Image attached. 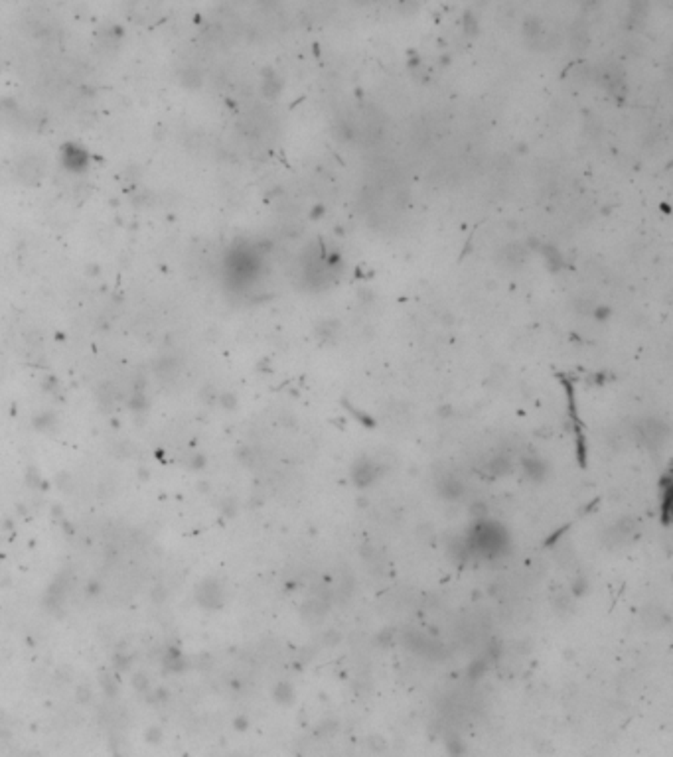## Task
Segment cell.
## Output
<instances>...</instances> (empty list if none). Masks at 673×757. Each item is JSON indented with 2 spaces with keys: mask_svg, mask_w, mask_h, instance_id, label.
I'll return each mask as SVG.
<instances>
[{
  "mask_svg": "<svg viewBox=\"0 0 673 757\" xmlns=\"http://www.w3.org/2000/svg\"><path fill=\"white\" fill-rule=\"evenodd\" d=\"M439 493H441L443 497H446V499L456 501L458 497L464 495V485H462L456 477H446L444 482L439 484Z\"/></svg>",
  "mask_w": 673,
  "mask_h": 757,
  "instance_id": "obj_3",
  "label": "cell"
},
{
  "mask_svg": "<svg viewBox=\"0 0 673 757\" xmlns=\"http://www.w3.org/2000/svg\"><path fill=\"white\" fill-rule=\"evenodd\" d=\"M490 467H492V474H496V475H504L509 472V467H511V464L507 462L506 457H496L492 464H490Z\"/></svg>",
  "mask_w": 673,
  "mask_h": 757,
  "instance_id": "obj_5",
  "label": "cell"
},
{
  "mask_svg": "<svg viewBox=\"0 0 673 757\" xmlns=\"http://www.w3.org/2000/svg\"><path fill=\"white\" fill-rule=\"evenodd\" d=\"M587 588H589L587 580H584V578H577L575 584H572V596H575V598H581L582 593L587 592Z\"/></svg>",
  "mask_w": 673,
  "mask_h": 757,
  "instance_id": "obj_6",
  "label": "cell"
},
{
  "mask_svg": "<svg viewBox=\"0 0 673 757\" xmlns=\"http://www.w3.org/2000/svg\"><path fill=\"white\" fill-rule=\"evenodd\" d=\"M474 542L480 550L484 552H496L498 554L499 550L504 548V542H507V535L502 530V527L494 525V523H482L478 529H476V535H474Z\"/></svg>",
  "mask_w": 673,
  "mask_h": 757,
  "instance_id": "obj_1",
  "label": "cell"
},
{
  "mask_svg": "<svg viewBox=\"0 0 673 757\" xmlns=\"http://www.w3.org/2000/svg\"><path fill=\"white\" fill-rule=\"evenodd\" d=\"M375 474H378V467H375L373 462L360 460V462H356L354 469H351V479H354V484L358 485V487H368V485L373 484Z\"/></svg>",
  "mask_w": 673,
  "mask_h": 757,
  "instance_id": "obj_2",
  "label": "cell"
},
{
  "mask_svg": "<svg viewBox=\"0 0 673 757\" xmlns=\"http://www.w3.org/2000/svg\"><path fill=\"white\" fill-rule=\"evenodd\" d=\"M524 469H526V474L531 479H543L545 474H547V465L539 457H526L524 460Z\"/></svg>",
  "mask_w": 673,
  "mask_h": 757,
  "instance_id": "obj_4",
  "label": "cell"
}]
</instances>
